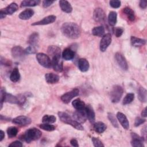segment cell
I'll use <instances>...</instances> for the list:
<instances>
[{
  "mask_svg": "<svg viewBox=\"0 0 147 147\" xmlns=\"http://www.w3.org/2000/svg\"><path fill=\"white\" fill-rule=\"evenodd\" d=\"M92 142L93 143V145L95 147H101V146H104V145L103 144L102 142L98 138L96 137H92Z\"/></svg>",
  "mask_w": 147,
  "mask_h": 147,
  "instance_id": "42",
  "label": "cell"
},
{
  "mask_svg": "<svg viewBox=\"0 0 147 147\" xmlns=\"http://www.w3.org/2000/svg\"><path fill=\"white\" fill-rule=\"evenodd\" d=\"M34 11L31 9H27L21 12L18 16L19 18L23 20H26L30 18L34 15Z\"/></svg>",
  "mask_w": 147,
  "mask_h": 147,
  "instance_id": "22",
  "label": "cell"
},
{
  "mask_svg": "<svg viewBox=\"0 0 147 147\" xmlns=\"http://www.w3.org/2000/svg\"><path fill=\"white\" fill-rule=\"evenodd\" d=\"M72 104L73 107L76 110H79V111L84 110V109L86 107L85 103L83 100H82L80 99L77 98L74 100L72 102Z\"/></svg>",
  "mask_w": 147,
  "mask_h": 147,
  "instance_id": "26",
  "label": "cell"
},
{
  "mask_svg": "<svg viewBox=\"0 0 147 147\" xmlns=\"http://www.w3.org/2000/svg\"><path fill=\"white\" fill-rule=\"evenodd\" d=\"M117 118L119 121L121 126L126 130H127L129 127V122L127 120L126 116L121 112H118L117 113Z\"/></svg>",
  "mask_w": 147,
  "mask_h": 147,
  "instance_id": "17",
  "label": "cell"
},
{
  "mask_svg": "<svg viewBox=\"0 0 147 147\" xmlns=\"http://www.w3.org/2000/svg\"><path fill=\"white\" fill-rule=\"evenodd\" d=\"M55 1H42V6L44 8H47L49 6H50L53 3H54Z\"/></svg>",
  "mask_w": 147,
  "mask_h": 147,
  "instance_id": "48",
  "label": "cell"
},
{
  "mask_svg": "<svg viewBox=\"0 0 147 147\" xmlns=\"http://www.w3.org/2000/svg\"><path fill=\"white\" fill-rule=\"evenodd\" d=\"M141 116L144 118H145L146 117V107H145L142 110V111L141 112Z\"/></svg>",
  "mask_w": 147,
  "mask_h": 147,
  "instance_id": "52",
  "label": "cell"
},
{
  "mask_svg": "<svg viewBox=\"0 0 147 147\" xmlns=\"http://www.w3.org/2000/svg\"><path fill=\"white\" fill-rule=\"evenodd\" d=\"M41 135L42 133L39 129L32 127L26 131L24 135V139L26 142L30 143L33 141L38 140L41 137Z\"/></svg>",
  "mask_w": 147,
  "mask_h": 147,
  "instance_id": "3",
  "label": "cell"
},
{
  "mask_svg": "<svg viewBox=\"0 0 147 147\" xmlns=\"http://www.w3.org/2000/svg\"><path fill=\"white\" fill-rule=\"evenodd\" d=\"M56 17L54 15H50L46 17H44L42 20L38 21L37 22H35L32 24L33 26L35 25H48L52 24L56 20Z\"/></svg>",
  "mask_w": 147,
  "mask_h": 147,
  "instance_id": "15",
  "label": "cell"
},
{
  "mask_svg": "<svg viewBox=\"0 0 147 147\" xmlns=\"http://www.w3.org/2000/svg\"><path fill=\"white\" fill-rule=\"evenodd\" d=\"M0 101H1V109H2V106H3V102H5V96L6 95V92L5 91V88L2 87L1 89V92H0Z\"/></svg>",
  "mask_w": 147,
  "mask_h": 147,
  "instance_id": "41",
  "label": "cell"
},
{
  "mask_svg": "<svg viewBox=\"0 0 147 147\" xmlns=\"http://www.w3.org/2000/svg\"><path fill=\"white\" fill-rule=\"evenodd\" d=\"M123 32V28L121 27H117L114 30V34L117 37H119L122 36Z\"/></svg>",
  "mask_w": 147,
  "mask_h": 147,
  "instance_id": "46",
  "label": "cell"
},
{
  "mask_svg": "<svg viewBox=\"0 0 147 147\" xmlns=\"http://www.w3.org/2000/svg\"><path fill=\"white\" fill-rule=\"evenodd\" d=\"M56 121V118L54 115H45L42 118V122L45 123H53Z\"/></svg>",
  "mask_w": 147,
  "mask_h": 147,
  "instance_id": "36",
  "label": "cell"
},
{
  "mask_svg": "<svg viewBox=\"0 0 147 147\" xmlns=\"http://www.w3.org/2000/svg\"><path fill=\"white\" fill-rule=\"evenodd\" d=\"M18 130L15 126H10L7 129V134L9 138H13L17 136Z\"/></svg>",
  "mask_w": 147,
  "mask_h": 147,
  "instance_id": "37",
  "label": "cell"
},
{
  "mask_svg": "<svg viewBox=\"0 0 147 147\" xmlns=\"http://www.w3.org/2000/svg\"><path fill=\"white\" fill-rule=\"evenodd\" d=\"M84 111L86 115V117L90 123H93L95 121V114L94 110L90 105L86 106Z\"/></svg>",
  "mask_w": 147,
  "mask_h": 147,
  "instance_id": "14",
  "label": "cell"
},
{
  "mask_svg": "<svg viewBox=\"0 0 147 147\" xmlns=\"http://www.w3.org/2000/svg\"><path fill=\"white\" fill-rule=\"evenodd\" d=\"M131 145L134 147H144V145L143 144V141H145L144 139L142 137H140L135 133H131Z\"/></svg>",
  "mask_w": 147,
  "mask_h": 147,
  "instance_id": "13",
  "label": "cell"
},
{
  "mask_svg": "<svg viewBox=\"0 0 147 147\" xmlns=\"http://www.w3.org/2000/svg\"><path fill=\"white\" fill-rule=\"evenodd\" d=\"M94 129L96 133L101 134L106 130V126L102 122H97L94 124Z\"/></svg>",
  "mask_w": 147,
  "mask_h": 147,
  "instance_id": "30",
  "label": "cell"
},
{
  "mask_svg": "<svg viewBox=\"0 0 147 147\" xmlns=\"http://www.w3.org/2000/svg\"><path fill=\"white\" fill-rule=\"evenodd\" d=\"M25 50L20 46L14 47L11 49L12 56L17 60H21L24 59L25 55Z\"/></svg>",
  "mask_w": 147,
  "mask_h": 147,
  "instance_id": "10",
  "label": "cell"
},
{
  "mask_svg": "<svg viewBox=\"0 0 147 147\" xmlns=\"http://www.w3.org/2000/svg\"><path fill=\"white\" fill-rule=\"evenodd\" d=\"M107 117L110 121V122L111 123L112 125L115 127H117L118 128V123L117 122V119L115 117L114 115L111 113H108V115H107Z\"/></svg>",
  "mask_w": 147,
  "mask_h": 147,
  "instance_id": "40",
  "label": "cell"
},
{
  "mask_svg": "<svg viewBox=\"0 0 147 147\" xmlns=\"http://www.w3.org/2000/svg\"><path fill=\"white\" fill-rule=\"evenodd\" d=\"M61 32L64 36L71 39L79 38L81 34L80 26L75 22H65L61 27Z\"/></svg>",
  "mask_w": 147,
  "mask_h": 147,
  "instance_id": "1",
  "label": "cell"
},
{
  "mask_svg": "<svg viewBox=\"0 0 147 147\" xmlns=\"http://www.w3.org/2000/svg\"><path fill=\"white\" fill-rule=\"evenodd\" d=\"M74 52L69 48H67L64 49L62 53V57L65 60H71L74 58Z\"/></svg>",
  "mask_w": 147,
  "mask_h": 147,
  "instance_id": "27",
  "label": "cell"
},
{
  "mask_svg": "<svg viewBox=\"0 0 147 147\" xmlns=\"http://www.w3.org/2000/svg\"><path fill=\"white\" fill-rule=\"evenodd\" d=\"M40 1L39 0H25L23 1L21 3V7H27V6H36L39 5Z\"/></svg>",
  "mask_w": 147,
  "mask_h": 147,
  "instance_id": "34",
  "label": "cell"
},
{
  "mask_svg": "<svg viewBox=\"0 0 147 147\" xmlns=\"http://www.w3.org/2000/svg\"><path fill=\"white\" fill-rule=\"evenodd\" d=\"M115 58L117 63H118V65L125 71L127 70L128 69V65L127 61L125 57L119 52H117L115 54Z\"/></svg>",
  "mask_w": 147,
  "mask_h": 147,
  "instance_id": "11",
  "label": "cell"
},
{
  "mask_svg": "<svg viewBox=\"0 0 147 147\" xmlns=\"http://www.w3.org/2000/svg\"><path fill=\"white\" fill-rule=\"evenodd\" d=\"M84 111V110H77L76 111L74 112V113L73 114L74 119L80 123H84L87 119L85 111Z\"/></svg>",
  "mask_w": 147,
  "mask_h": 147,
  "instance_id": "18",
  "label": "cell"
},
{
  "mask_svg": "<svg viewBox=\"0 0 147 147\" xmlns=\"http://www.w3.org/2000/svg\"><path fill=\"white\" fill-rule=\"evenodd\" d=\"M122 11L125 14L127 19L130 21H134L135 20V14L134 11L129 7H125L123 9Z\"/></svg>",
  "mask_w": 147,
  "mask_h": 147,
  "instance_id": "29",
  "label": "cell"
},
{
  "mask_svg": "<svg viewBox=\"0 0 147 147\" xmlns=\"http://www.w3.org/2000/svg\"><path fill=\"white\" fill-rule=\"evenodd\" d=\"M48 53L52 57V59H60L61 57V49L55 45H50L47 49Z\"/></svg>",
  "mask_w": 147,
  "mask_h": 147,
  "instance_id": "12",
  "label": "cell"
},
{
  "mask_svg": "<svg viewBox=\"0 0 147 147\" xmlns=\"http://www.w3.org/2000/svg\"><path fill=\"white\" fill-rule=\"evenodd\" d=\"M79 94V91L78 88H74L72 90L67 92L63 94L60 99L62 102L65 104L68 103L74 98L78 96Z\"/></svg>",
  "mask_w": 147,
  "mask_h": 147,
  "instance_id": "6",
  "label": "cell"
},
{
  "mask_svg": "<svg viewBox=\"0 0 147 147\" xmlns=\"http://www.w3.org/2000/svg\"><path fill=\"white\" fill-rule=\"evenodd\" d=\"M52 67L56 72H60L63 71V62L60 59H52Z\"/></svg>",
  "mask_w": 147,
  "mask_h": 147,
  "instance_id": "23",
  "label": "cell"
},
{
  "mask_svg": "<svg viewBox=\"0 0 147 147\" xmlns=\"http://www.w3.org/2000/svg\"><path fill=\"white\" fill-rule=\"evenodd\" d=\"M59 6L61 10L65 13H69L72 11V7L70 3L65 0H60L59 1Z\"/></svg>",
  "mask_w": 147,
  "mask_h": 147,
  "instance_id": "19",
  "label": "cell"
},
{
  "mask_svg": "<svg viewBox=\"0 0 147 147\" xmlns=\"http://www.w3.org/2000/svg\"><path fill=\"white\" fill-rule=\"evenodd\" d=\"M123 93L122 87L119 85L114 86L110 92V98L111 101L116 103H118L121 99Z\"/></svg>",
  "mask_w": 147,
  "mask_h": 147,
  "instance_id": "4",
  "label": "cell"
},
{
  "mask_svg": "<svg viewBox=\"0 0 147 147\" xmlns=\"http://www.w3.org/2000/svg\"><path fill=\"white\" fill-rule=\"evenodd\" d=\"M12 122L13 123L18 125L25 126L29 125L32 122V120L28 117L25 115H20L13 119Z\"/></svg>",
  "mask_w": 147,
  "mask_h": 147,
  "instance_id": "9",
  "label": "cell"
},
{
  "mask_svg": "<svg viewBox=\"0 0 147 147\" xmlns=\"http://www.w3.org/2000/svg\"><path fill=\"white\" fill-rule=\"evenodd\" d=\"M25 52L26 54H33L36 52V47L29 45L25 49Z\"/></svg>",
  "mask_w": 147,
  "mask_h": 147,
  "instance_id": "44",
  "label": "cell"
},
{
  "mask_svg": "<svg viewBox=\"0 0 147 147\" xmlns=\"http://www.w3.org/2000/svg\"><path fill=\"white\" fill-rule=\"evenodd\" d=\"M146 97H147L146 90L142 87H139L138 90V98L140 101L143 103L146 102Z\"/></svg>",
  "mask_w": 147,
  "mask_h": 147,
  "instance_id": "28",
  "label": "cell"
},
{
  "mask_svg": "<svg viewBox=\"0 0 147 147\" xmlns=\"http://www.w3.org/2000/svg\"><path fill=\"white\" fill-rule=\"evenodd\" d=\"M105 28L103 26H98L94 27L92 30V33L94 36L101 37L105 34Z\"/></svg>",
  "mask_w": 147,
  "mask_h": 147,
  "instance_id": "33",
  "label": "cell"
},
{
  "mask_svg": "<svg viewBox=\"0 0 147 147\" xmlns=\"http://www.w3.org/2000/svg\"><path fill=\"white\" fill-rule=\"evenodd\" d=\"M142 137L144 139V140H146V126H145L142 129Z\"/></svg>",
  "mask_w": 147,
  "mask_h": 147,
  "instance_id": "50",
  "label": "cell"
},
{
  "mask_svg": "<svg viewBox=\"0 0 147 147\" xmlns=\"http://www.w3.org/2000/svg\"><path fill=\"white\" fill-rule=\"evenodd\" d=\"M9 146H12V147H22V144L21 142L19 141H15L13 142H11L10 144H9Z\"/></svg>",
  "mask_w": 147,
  "mask_h": 147,
  "instance_id": "47",
  "label": "cell"
},
{
  "mask_svg": "<svg viewBox=\"0 0 147 147\" xmlns=\"http://www.w3.org/2000/svg\"><path fill=\"white\" fill-rule=\"evenodd\" d=\"M39 127L40 129L44 130H46L48 131H53L54 130H55L56 127L54 125H51L50 123H42V124H40L39 125Z\"/></svg>",
  "mask_w": 147,
  "mask_h": 147,
  "instance_id": "39",
  "label": "cell"
},
{
  "mask_svg": "<svg viewBox=\"0 0 147 147\" xmlns=\"http://www.w3.org/2000/svg\"><path fill=\"white\" fill-rule=\"evenodd\" d=\"M111 7L114 9H117L121 6V1L118 0H111L109 2Z\"/></svg>",
  "mask_w": 147,
  "mask_h": 147,
  "instance_id": "43",
  "label": "cell"
},
{
  "mask_svg": "<svg viewBox=\"0 0 147 147\" xmlns=\"http://www.w3.org/2000/svg\"><path fill=\"white\" fill-rule=\"evenodd\" d=\"M46 82L49 84H54L59 82L60 77L57 74L53 73H47L45 75Z\"/></svg>",
  "mask_w": 147,
  "mask_h": 147,
  "instance_id": "20",
  "label": "cell"
},
{
  "mask_svg": "<svg viewBox=\"0 0 147 147\" xmlns=\"http://www.w3.org/2000/svg\"><path fill=\"white\" fill-rule=\"evenodd\" d=\"M5 102L12 103V104H18L19 105V99L18 98L10 94L6 93V96H5Z\"/></svg>",
  "mask_w": 147,
  "mask_h": 147,
  "instance_id": "35",
  "label": "cell"
},
{
  "mask_svg": "<svg viewBox=\"0 0 147 147\" xmlns=\"http://www.w3.org/2000/svg\"><path fill=\"white\" fill-rule=\"evenodd\" d=\"M38 63L42 67L47 68L52 67V61L49 57L44 53H38L36 56Z\"/></svg>",
  "mask_w": 147,
  "mask_h": 147,
  "instance_id": "5",
  "label": "cell"
},
{
  "mask_svg": "<svg viewBox=\"0 0 147 147\" xmlns=\"http://www.w3.org/2000/svg\"><path fill=\"white\" fill-rule=\"evenodd\" d=\"M139 6L142 9H146V7L147 6V1H144V0L140 1V3H139Z\"/></svg>",
  "mask_w": 147,
  "mask_h": 147,
  "instance_id": "49",
  "label": "cell"
},
{
  "mask_svg": "<svg viewBox=\"0 0 147 147\" xmlns=\"http://www.w3.org/2000/svg\"><path fill=\"white\" fill-rule=\"evenodd\" d=\"M145 121H146L145 119L142 118H140V117H137V118L135 119L134 126H135L136 127L139 126L141 125V124H143Z\"/></svg>",
  "mask_w": 147,
  "mask_h": 147,
  "instance_id": "45",
  "label": "cell"
},
{
  "mask_svg": "<svg viewBox=\"0 0 147 147\" xmlns=\"http://www.w3.org/2000/svg\"><path fill=\"white\" fill-rule=\"evenodd\" d=\"M134 99V95L133 93H129L126 95L125 98L123 99L122 103L124 105H128L132 102Z\"/></svg>",
  "mask_w": 147,
  "mask_h": 147,
  "instance_id": "38",
  "label": "cell"
},
{
  "mask_svg": "<svg viewBox=\"0 0 147 147\" xmlns=\"http://www.w3.org/2000/svg\"><path fill=\"white\" fill-rule=\"evenodd\" d=\"M117 21V14L115 11H111L108 16V22L111 26H114Z\"/></svg>",
  "mask_w": 147,
  "mask_h": 147,
  "instance_id": "31",
  "label": "cell"
},
{
  "mask_svg": "<svg viewBox=\"0 0 147 147\" xmlns=\"http://www.w3.org/2000/svg\"><path fill=\"white\" fill-rule=\"evenodd\" d=\"M58 116L60 121L63 123L68 125H70L77 130H83V126L81 125V123L75 121L74 119H73L72 117L67 113L63 111H60L58 113Z\"/></svg>",
  "mask_w": 147,
  "mask_h": 147,
  "instance_id": "2",
  "label": "cell"
},
{
  "mask_svg": "<svg viewBox=\"0 0 147 147\" xmlns=\"http://www.w3.org/2000/svg\"><path fill=\"white\" fill-rule=\"evenodd\" d=\"M130 42L133 47H139L144 45L146 44V41L142 38L131 36L130 38Z\"/></svg>",
  "mask_w": 147,
  "mask_h": 147,
  "instance_id": "25",
  "label": "cell"
},
{
  "mask_svg": "<svg viewBox=\"0 0 147 147\" xmlns=\"http://www.w3.org/2000/svg\"><path fill=\"white\" fill-rule=\"evenodd\" d=\"M70 144L73 146H75V147H78L79 146L78 142V141L76 139H74V138L71 139V141H70Z\"/></svg>",
  "mask_w": 147,
  "mask_h": 147,
  "instance_id": "51",
  "label": "cell"
},
{
  "mask_svg": "<svg viewBox=\"0 0 147 147\" xmlns=\"http://www.w3.org/2000/svg\"><path fill=\"white\" fill-rule=\"evenodd\" d=\"M18 9V5L15 2H12L9 4L7 7L1 10V12L6 15H11L15 13Z\"/></svg>",
  "mask_w": 147,
  "mask_h": 147,
  "instance_id": "16",
  "label": "cell"
},
{
  "mask_svg": "<svg viewBox=\"0 0 147 147\" xmlns=\"http://www.w3.org/2000/svg\"><path fill=\"white\" fill-rule=\"evenodd\" d=\"M20 79V74L17 68H14L10 75V79L11 82L16 83Z\"/></svg>",
  "mask_w": 147,
  "mask_h": 147,
  "instance_id": "32",
  "label": "cell"
},
{
  "mask_svg": "<svg viewBox=\"0 0 147 147\" xmlns=\"http://www.w3.org/2000/svg\"><path fill=\"white\" fill-rule=\"evenodd\" d=\"M39 41V35L37 32H33L32 33L28 40V42L30 44V45L36 47L38 45Z\"/></svg>",
  "mask_w": 147,
  "mask_h": 147,
  "instance_id": "24",
  "label": "cell"
},
{
  "mask_svg": "<svg viewBox=\"0 0 147 147\" xmlns=\"http://www.w3.org/2000/svg\"><path fill=\"white\" fill-rule=\"evenodd\" d=\"M93 18L97 22H103L106 18V16L102 8L98 7L94 11Z\"/></svg>",
  "mask_w": 147,
  "mask_h": 147,
  "instance_id": "8",
  "label": "cell"
},
{
  "mask_svg": "<svg viewBox=\"0 0 147 147\" xmlns=\"http://www.w3.org/2000/svg\"><path fill=\"white\" fill-rule=\"evenodd\" d=\"M0 135H1V138H0V141H2L3 139L5 138V133L3 130L0 131Z\"/></svg>",
  "mask_w": 147,
  "mask_h": 147,
  "instance_id": "53",
  "label": "cell"
},
{
  "mask_svg": "<svg viewBox=\"0 0 147 147\" xmlns=\"http://www.w3.org/2000/svg\"><path fill=\"white\" fill-rule=\"evenodd\" d=\"M78 65L79 70L83 72L87 71L90 67L88 61L84 58H81L78 60Z\"/></svg>",
  "mask_w": 147,
  "mask_h": 147,
  "instance_id": "21",
  "label": "cell"
},
{
  "mask_svg": "<svg viewBox=\"0 0 147 147\" xmlns=\"http://www.w3.org/2000/svg\"><path fill=\"white\" fill-rule=\"evenodd\" d=\"M111 42V36L110 33H107L102 36V38L100 41L99 49L101 52H105L106 51L108 47Z\"/></svg>",
  "mask_w": 147,
  "mask_h": 147,
  "instance_id": "7",
  "label": "cell"
}]
</instances>
